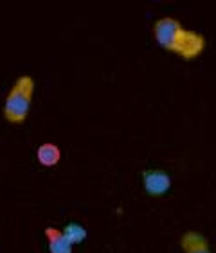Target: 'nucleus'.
Listing matches in <instances>:
<instances>
[{
	"mask_svg": "<svg viewBox=\"0 0 216 253\" xmlns=\"http://www.w3.org/2000/svg\"><path fill=\"white\" fill-rule=\"evenodd\" d=\"M44 235L47 239L49 253H72L74 246L69 243V239L65 237L63 230L54 228V226H47L44 230Z\"/></svg>",
	"mask_w": 216,
	"mask_h": 253,
	"instance_id": "4",
	"label": "nucleus"
},
{
	"mask_svg": "<svg viewBox=\"0 0 216 253\" xmlns=\"http://www.w3.org/2000/svg\"><path fill=\"white\" fill-rule=\"evenodd\" d=\"M153 36L159 47L167 52L177 54L178 58L186 61L197 59L206 50V38L197 31L186 29L173 16L159 18L153 24Z\"/></svg>",
	"mask_w": 216,
	"mask_h": 253,
	"instance_id": "1",
	"label": "nucleus"
},
{
	"mask_svg": "<svg viewBox=\"0 0 216 253\" xmlns=\"http://www.w3.org/2000/svg\"><path fill=\"white\" fill-rule=\"evenodd\" d=\"M63 234L65 237L69 239V243L72 244V246H76V244H81L87 239V235H89V232H87V228H85L81 223H76V221H70V223H67L63 226Z\"/></svg>",
	"mask_w": 216,
	"mask_h": 253,
	"instance_id": "7",
	"label": "nucleus"
},
{
	"mask_svg": "<svg viewBox=\"0 0 216 253\" xmlns=\"http://www.w3.org/2000/svg\"><path fill=\"white\" fill-rule=\"evenodd\" d=\"M143 185L146 194L150 196H164L171 189V178L167 172L159 169L144 170L143 172Z\"/></svg>",
	"mask_w": 216,
	"mask_h": 253,
	"instance_id": "3",
	"label": "nucleus"
},
{
	"mask_svg": "<svg viewBox=\"0 0 216 253\" xmlns=\"http://www.w3.org/2000/svg\"><path fill=\"white\" fill-rule=\"evenodd\" d=\"M35 79L31 76H20L5 95L2 115L11 124H24L29 117L31 104L35 97Z\"/></svg>",
	"mask_w": 216,
	"mask_h": 253,
	"instance_id": "2",
	"label": "nucleus"
},
{
	"mask_svg": "<svg viewBox=\"0 0 216 253\" xmlns=\"http://www.w3.org/2000/svg\"><path fill=\"white\" fill-rule=\"evenodd\" d=\"M36 160H38L40 166L54 167L58 166L59 160H61V151H59V147L56 144L45 142V144H40L38 149H36Z\"/></svg>",
	"mask_w": 216,
	"mask_h": 253,
	"instance_id": "6",
	"label": "nucleus"
},
{
	"mask_svg": "<svg viewBox=\"0 0 216 253\" xmlns=\"http://www.w3.org/2000/svg\"><path fill=\"white\" fill-rule=\"evenodd\" d=\"M180 248L184 253H213L209 250V241L198 232H186L180 237Z\"/></svg>",
	"mask_w": 216,
	"mask_h": 253,
	"instance_id": "5",
	"label": "nucleus"
}]
</instances>
